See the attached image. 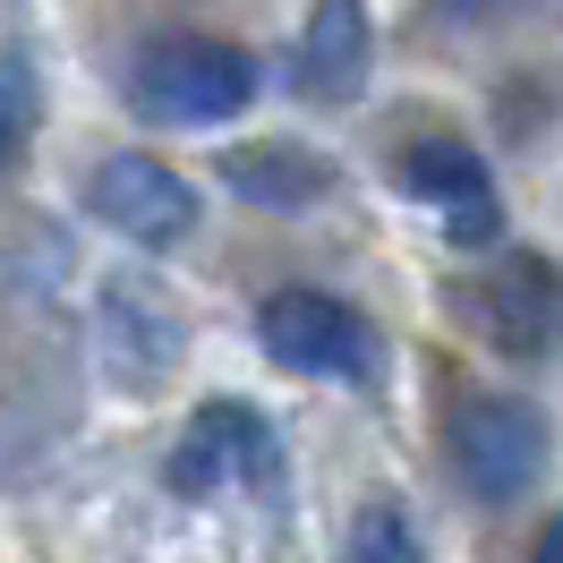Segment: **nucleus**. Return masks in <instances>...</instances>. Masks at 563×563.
I'll use <instances>...</instances> for the list:
<instances>
[{"label":"nucleus","mask_w":563,"mask_h":563,"mask_svg":"<svg viewBox=\"0 0 563 563\" xmlns=\"http://www.w3.org/2000/svg\"><path fill=\"white\" fill-rule=\"evenodd\" d=\"M256 342H265V358L282 376H308V385H367L385 367L376 324L333 290H274L256 308Z\"/></svg>","instance_id":"nucleus-1"},{"label":"nucleus","mask_w":563,"mask_h":563,"mask_svg":"<svg viewBox=\"0 0 563 563\" xmlns=\"http://www.w3.org/2000/svg\"><path fill=\"white\" fill-rule=\"evenodd\" d=\"M129 95H137V111L163 120V129H213V120H240V111L256 103V60H247L240 43L172 35L137 60Z\"/></svg>","instance_id":"nucleus-2"},{"label":"nucleus","mask_w":563,"mask_h":563,"mask_svg":"<svg viewBox=\"0 0 563 563\" xmlns=\"http://www.w3.org/2000/svg\"><path fill=\"white\" fill-rule=\"evenodd\" d=\"M547 410L521 401V393H470L453 410V470L478 504H521L538 478H547Z\"/></svg>","instance_id":"nucleus-3"},{"label":"nucleus","mask_w":563,"mask_h":563,"mask_svg":"<svg viewBox=\"0 0 563 563\" xmlns=\"http://www.w3.org/2000/svg\"><path fill=\"white\" fill-rule=\"evenodd\" d=\"M95 333H103V376L120 393H163L179 351H188V317L154 274H111L95 299Z\"/></svg>","instance_id":"nucleus-4"},{"label":"nucleus","mask_w":563,"mask_h":563,"mask_svg":"<svg viewBox=\"0 0 563 563\" xmlns=\"http://www.w3.org/2000/svg\"><path fill=\"white\" fill-rule=\"evenodd\" d=\"M86 206L103 213L120 240L137 247H179L197 240V188L172 172V163H154V154H103L95 163V179H86Z\"/></svg>","instance_id":"nucleus-5"},{"label":"nucleus","mask_w":563,"mask_h":563,"mask_svg":"<svg viewBox=\"0 0 563 563\" xmlns=\"http://www.w3.org/2000/svg\"><path fill=\"white\" fill-rule=\"evenodd\" d=\"M247 478H274V427L256 419L247 401H206L188 435H179V453L163 461V487L179 504H197L213 487H247Z\"/></svg>","instance_id":"nucleus-6"},{"label":"nucleus","mask_w":563,"mask_h":563,"mask_svg":"<svg viewBox=\"0 0 563 563\" xmlns=\"http://www.w3.org/2000/svg\"><path fill=\"white\" fill-rule=\"evenodd\" d=\"M401 188H410L419 206L444 213V240L453 247H495V231H504V206H495L487 163H478L470 145H453V137L410 145V154H401Z\"/></svg>","instance_id":"nucleus-7"},{"label":"nucleus","mask_w":563,"mask_h":563,"mask_svg":"<svg viewBox=\"0 0 563 563\" xmlns=\"http://www.w3.org/2000/svg\"><path fill=\"white\" fill-rule=\"evenodd\" d=\"M367 60H376V26H367V0H317L308 26H299V95L308 103H351L367 86Z\"/></svg>","instance_id":"nucleus-8"},{"label":"nucleus","mask_w":563,"mask_h":563,"mask_svg":"<svg viewBox=\"0 0 563 563\" xmlns=\"http://www.w3.org/2000/svg\"><path fill=\"white\" fill-rule=\"evenodd\" d=\"M478 317H487V333L504 351H547L563 333V274L547 256H512V265L478 290Z\"/></svg>","instance_id":"nucleus-9"},{"label":"nucleus","mask_w":563,"mask_h":563,"mask_svg":"<svg viewBox=\"0 0 563 563\" xmlns=\"http://www.w3.org/2000/svg\"><path fill=\"white\" fill-rule=\"evenodd\" d=\"M222 179L240 188L247 206H317L324 188H333V172H324L308 145H240V154H222Z\"/></svg>","instance_id":"nucleus-10"},{"label":"nucleus","mask_w":563,"mask_h":563,"mask_svg":"<svg viewBox=\"0 0 563 563\" xmlns=\"http://www.w3.org/2000/svg\"><path fill=\"white\" fill-rule=\"evenodd\" d=\"M351 563H427V547H419V529L401 521L393 504H367L358 529H351Z\"/></svg>","instance_id":"nucleus-11"},{"label":"nucleus","mask_w":563,"mask_h":563,"mask_svg":"<svg viewBox=\"0 0 563 563\" xmlns=\"http://www.w3.org/2000/svg\"><path fill=\"white\" fill-rule=\"evenodd\" d=\"M26 129H35V69L18 52H0V172H9V154H18Z\"/></svg>","instance_id":"nucleus-12"},{"label":"nucleus","mask_w":563,"mask_h":563,"mask_svg":"<svg viewBox=\"0 0 563 563\" xmlns=\"http://www.w3.org/2000/svg\"><path fill=\"white\" fill-rule=\"evenodd\" d=\"M529 563H563V512L547 529H538V547H529Z\"/></svg>","instance_id":"nucleus-13"}]
</instances>
